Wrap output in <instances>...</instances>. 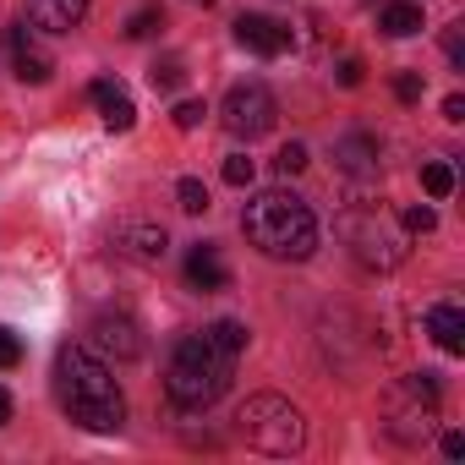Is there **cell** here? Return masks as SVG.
Masks as SVG:
<instances>
[{
	"label": "cell",
	"mask_w": 465,
	"mask_h": 465,
	"mask_svg": "<svg viewBox=\"0 0 465 465\" xmlns=\"http://www.w3.org/2000/svg\"><path fill=\"white\" fill-rule=\"evenodd\" d=\"M88 17V0H28V23L39 34H72Z\"/></svg>",
	"instance_id": "cell-13"
},
{
	"label": "cell",
	"mask_w": 465,
	"mask_h": 465,
	"mask_svg": "<svg viewBox=\"0 0 465 465\" xmlns=\"http://www.w3.org/2000/svg\"><path fill=\"white\" fill-rule=\"evenodd\" d=\"M219 121H224L230 137L258 143V137L274 132V121H280V99H274L263 83H236V88L224 94V104H219Z\"/></svg>",
	"instance_id": "cell-7"
},
{
	"label": "cell",
	"mask_w": 465,
	"mask_h": 465,
	"mask_svg": "<svg viewBox=\"0 0 465 465\" xmlns=\"http://www.w3.org/2000/svg\"><path fill=\"white\" fill-rule=\"evenodd\" d=\"M252 175H258V164H252L247 153H230V159H224V181H230V186H252Z\"/></svg>",
	"instance_id": "cell-24"
},
{
	"label": "cell",
	"mask_w": 465,
	"mask_h": 465,
	"mask_svg": "<svg viewBox=\"0 0 465 465\" xmlns=\"http://www.w3.org/2000/svg\"><path fill=\"white\" fill-rule=\"evenodd\" d=\"M427 334L438 340V351L460 356V351H465V312H460L454 302H438V307H427Z\"/></svg>",
	"instance_id": "cell-15"
},
{
	"label": "cell",
	"mask_w": 465,
	"mask_h": 465,
	"mask_svg": "<svg viewBox=\"0 0 465 465\" xmlns=\"http://www.w3.org/2000/svg\"><path fill=\"white\" fill-rule=\"evenodd\" d=\"M443 454L460 460V454H465V432H443Z\"/></svg>",
	"instance_id": "cell-31"
},
{
	"label": "cell",
	"mask_w": 465,
	"mask_h": 465,
	"mask_svg": "<svg viewBox=\"0 0 465 465\" xmlns=\"http://www.w3.org/2000/svg\"><path fill=\"white\" fill-rule=\"evenodd\" d=\"M208 334H213V345H219L224 356H242V351H247V323H236V318L208 323Z\"/></svg>",
	"instance_id": "cell-18"
},
{
	"label": "cell",
	"mask_w": 465,
	"mask_h": 465,
	"mask_svg": "<svg viewBox=\"0 0 465 465\" xmlns=\"http://www.w3.org/2000/svg\"><path fill=\"white\" fill-rule=\"evenodd\" d=\"M438 224V213L427 208V203H416V208H405V230H421V236H427V230Z\"/></svg>",
	"instance_id": "cell-29"
},
{
	"label": "cell",
	"mask_w": 465,
	"mask_h": 465,
	"mask_svg": "<svg viewBox=\"0 0 465 465\" xmlns=\"http://www.w3.org/2000/svg\"><path fill=\"white\" fill-rule=\"evenodd\" d=\"M274 170H280V175H302V170H307V148H302V143H285V148L274 153Z\"/></svg>",
	"instance_id": "cell-25"
},
{
	"label": "cell",
	"mask_w": 465,
	"mask_h": 465,
	"mask_svg": "<svg viewBox=\"0 0 465 465\" xmlns=\"http://www.w3.org/2000/svg\"><path fill=\"white\" fill-rule=\"evenodd\" d=\"M334 77H340V88H361V83H367V66H361L356 55H345V61L334 66Z\"/></svg>",
	"instance_id": "cell-26"
},
{
	"label": "cell",
	"mask_w": 465,
	"mask_h": 465,
	"mask_svg": "<svg viewBox=\"0 0 465 465\" xmlns=\"http://www.w3.org/2000/svg\"><path fill=\"white\" fill-rule=\"evenodd\" d=\"M6 421H12V394L0 389V427H6Z\"/></svg>",
	"instance_id": "cell-32"
},
{
	"label": "cell",
	"mask_w": 465,
	"mask_h": 465,
	"mask_svg": "<svg viewBox=\"0 0 465 465\" xmlns=\"http://www.w3.org/2000/svg\"><path fill=\"white\" fill-rule=\"evenodd\" d=\"M197 6H213V0H197Z\"/></svg>",
	"instance_id": "cell-33"
},
{
	"label": "cell",
	"mask_w": 465,
	"mask_h": 465,
	"mask_svg": "<svg viewBox=\"0 0 465 465\" xmlns=\"http://www.w3.org/2000/svg\"><path fill=\"white\" fill-rule=\"evenodd\" d=\"M236 39H242L252 55H285V50H291V28L274 23V17H263V12H247V17L236 23Z\"/></svg>",
	"instance_id": "cell-10"
},
{
	"label": "cell",
	"mask_w": 465,
	"mask_h": 465,
	"mask_svg": "<svg viewBox=\"0 0 465 465\" xmlns=\"http://www.w3.org/2000/svg\"><path fill=\"white\" fill-rule=\"evenodd\" d=\"M230 372H236V356H224L213 345V334L197 329V334H181L175 340L170 367H164V394L181 411H203V405H213L230 389Z\"/></svg>",
	"instance_id": "cell-3"
},
{
	"label": "cell",
	"mask_w": 465,
	"mask_h": 465,
	"mask_svg": "<svg viewBox=\"0 0 465 465\" xmlns=\"http://www.w3.org/2000/svg\"><path fill=\"white\" fill-rule=\"evenodd\" d=\"M17 361H23V340L0 323V367H17Z\"/></svg>",
	"instance_id": "cell-27"
},
{
	"label": "cell",
	"mask_w": 465,
	"mask_h": 465,
	"mask_svg": "<svg viewBox=\"0 0 465 465\" xmlns=\"http://www.w3.org/2000/svg\"><path fill=\"white\" fill-rule=\"evenodd\" d=\"M55 394L66 405V416L88 432H121L126 421V400L115 372L104 367V356H94L88 345H61L55 356Z\"/></svg>",
	"instance_id": "cell-1"
},
{
	"label": "cell",
	"mask_w": 465,
	"mask_h": 465,
	"mask_svg": "<svg viewBox=\"0 0 465 465\" xmlns=\"http://www.w3.org/2000/svg\"><path fill=\"white\" fill-rule=\"evenodd\" d=\"M175 197H181V208H186V213H208V186H203L197 175H186V181L175 186Z\"/></svg>",
	"instance_id": "cell-22"
},
{
	"label": "cell",
	"mask_w": 465,
	"mask_h": 465,
	"mask_svg": "<svg viewBox=\"0 0 465 465\" xmlns=\"http://www.w3.org/2000/svg\"><path fill=\"white\" fill-rule=\"evenodd\" d=\"M443 121H454V126L465 121V99H460V94H449V99H443Z\"/></svg>",
	"instance_id": "cell-30"
},
{
	"label": "cell",
	"mask_w": 465,
	"mask_h": 465,
	"mask_svg": "<svg viewBox=\"0 0 465 465\" xmlns=\"http://www.w3.org/2000/svg\"><path fill=\"white\" fill-rule=\"evenodd\" d=\"M203 115H208V104H203V99H181L170 121H175V132H197V126H203Z\"/></svg>",
	"instance_id": "cell-23"
},
{
	"label": "cell",
	"mask_w": 465,
	"mask_h": 465,
	"mask_svg": "<svg viewBox=\"0 0 465 465\" xmlns=\"http://www.w3.org/2000/svg\"><path fill=\"white\" fill-rule=\"evenodd\" d=\"M427 23H421V6H411V0H394V6H383V34L389 39H411V34H421Z\"/></svg>",
	"instance_id": "cell-17"
},
{
	"label": "cell",
	"mask_w": 465,
	"mask_h": 465,
	"mask_svg": "<svg viewBox=\"0 0 465 465\" xmlns=\"http://www.w3.org/2000/svg\"><path fill=\"white\" fill-rule=\"evenodd\" d=\"M236 432L258 449V454H296L307 443V421L285 394H252L236 411Z\"/></svg>",
	"instance_id": "cell-5"
},
{
	"label": "cell",
	"mask_w": 465,
	"mask_h": 465,
	"mask_svg": "<svg viewBox=\"0 0 465 465\" xmlns=\"http://www.w3.org/2000/svg\"><path fill=\"white\" fill-rule=\"evenodd\" d=\"M148 83H153L159 94H175V88L186 83V61H181V55H164V61H153V66H148Z\"/></svg>",
	"instance_id": "cell-19"
},
{
	"label": "cell",
	"mask_w": 465,
	"mask_h": 465,
	"mask_svg": "<svg viewBox=\"0 0 465 465\" xmlns=\"http://www.w3.org/2000/svg\"><path fill=\"white\" fill-rule=\"evenodd\" d=\"M394 99H400V104H416V99H421V77H416V72H400V77H394Z\"/></svg>",
	"instance_id": "cell-28"
},
{
	"label": "cell",
	"mask_w": 465,
	"mask_h": 465,
	"mask_svg": "<svg viewBox=\"0 0 465 465\" xmlns=\"http://www.w3.org/2000/svg\"><path fill=\"white\" fill-rule=\"evenodd\" d=\"M164 247H170L164 224H121V252H126V258H137V263H159Z\"/></svg>",
	"instance_id": "cell-16"
},
{
	"label": "cell",
	"mask_w": 465,
	"mask_h": 465,
	"mask_svg": "<svg viewBox=\"0 0 465 465\" xmlns=\"http://www.w3.org/2000/svg\"><path fill=\"white\" fill-rule=\"evenodd\" d=\"M164 28V12L159 6H137L132 17H126V39H148V34H159Z\"/></svg>",
	"instance_id": "cell-21"
},
{
	"label": "cell",
	"mask_w": 465,
	"mask_h": 465,
	"mask_svg": "<svg viewBox=\"0 0 465 465\" xmlns=\"http://www.w3.org/2000/svg\"><path fill=\"white\" fill-rule=\"evenodd\" d=\"M340 230H345V242H351V252H356L361 269H400L405 263V236L378 208H351L340 219Z\"/></svg>",
	"instance_id": "cell-6"
},
{
	"label": "cell",
	"mask_w": 465,
	"mask_h": 465,
	"mask_svg": "<svg viewBox=\"0 0 465 465\" xmlns=\"http://www.w3.org/2000/svg\"><path fill=\"white\" fill-rule=\"evenodd\" d=\"M88 99L99 104V115H104V126H110V132H132V126H137V104H132V94H126L121 83L99 77V83L88 88Z\"/></svg>",
	"instance_id": "cell-12"
},
{
	"label": "cell",
	"mask_w": 465,
	"mask_h": 465,
	"mask_svg": "<svg viewBox=\"0 0 465 465\" xmlns=\"http://www.w3.org/2000/svg\"><path fill=\"white\" fill-rule=\"evenodd\" d=\"M94 351L99 356H115V361H137L143 356V334L132 318H94Z\"/></svg>",
	"instance_id": "cell-9"
},
{
	"label": "cell",
	"mask_w": 465,
	"mask_h": 465,
	"mask_svg": "<svg viewBox=\"0 0 465 465\" xmlns=\"http://www.w3.org/2000/svg\"><path fill=\"white\" fill-rule=\"evenodd\" d=\"M334 164H340L345 175H356V181H378L383 148H378L372 132H345V137H334Z\"/></svg>",
	"instance_id": "cell-8"
},
{
	"label": "cell",
	"mask_w": 465,
	"mask_h": 465,
	"mask_svg": "<svg viewBox=\"0 0 465 465\" xmlns=\"http://www.w3.org/2000/svg\"><path fill=\"white\" fill-rule=\"evenodd\" d=\"M34 34H39V28H28V23H23V28H12V66H17V77H23V83H34V88H39V83H50V72H55V66H50V55L39 50V39H34Z\"/></svg>",
	"instance_id": "cell-11"
},
{
	"label": "cell",
	"mask_w": 465,
	"mask_h": 465,
	"mask_svg": "<svg viewBox=\"0 0 465 465\" xmlns=\"http://www.w3.org/2000/svg\"><path fill=\"white\" fill-rule=\"evenodd\" d=\"M242 236L274 263H307L318 252V219L296 192H258L242 208Z\"/></svg>",
	"instance_id": "cell-2"
},
{
	"label": "cell",
	"mask_w": 465,
	"mask_h": 465,
	"mask_svg": "<svg viewBox=\"0 0 465 465\" xmlns=\"http://www.w3.org/2000/svg\"><path fill=\"white\" fill-rule=\"evenodd\" d=\"M421 192H427V197H449V192H454V164H443V159L421 164Z\"/></svg>",
	"instance_id": "cell-20"
},
{
	"label": "cell",
	"mask_w": 465,
	"mask_h": 465,
	"mask_svg": "<svg viewBox=\"0 0 465 465\" xmlns=\"http://www.w3.org/2000/svg\"><path fill=\"white\" fill-rule=\"evenodd\" d=\"M438 411H443V389H438V372H411L400 378L389 394H383V432L405 449L427 443L432 427H438Z\"/></svg>",
	"instance_id": "cell-4"
},
{
	"label": "cell",
	"mask_w": 465,
	"mask_h": 465,
	"mask_svg": "<svg viewBox=\"0 0 465 465\" xmlns=\"http://www.w3.org/2000/svg\"><path fill=\"white\" fill-rule=\"evenodd\" d=\"M186 285L192 291H224L230 285V269H224V258H219V247H208V242H197L192 252H186Z\"/></svg>",
	"instance_id": "cell-14"
}]
</instances>
